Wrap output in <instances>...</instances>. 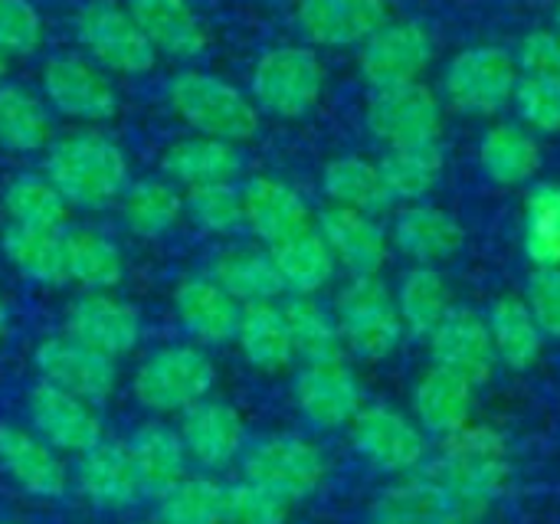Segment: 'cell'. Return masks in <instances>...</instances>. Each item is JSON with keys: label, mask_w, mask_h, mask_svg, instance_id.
Segmentation results:
<instances>
[{"label": "cell", "mask_w": 560, "mask_h": 524, "mask_svg": "<svg viewBox=\"0 0 560 524\" xmlns=\"http://www.w3.org/2000/svg\"><path fill=\"white\" fill-rule=\"evenodd\" d=\"M213 387L217 364L210 351L194 341H174L148 351L131 374L135 400L158 420L184 417L190 407L213 397Z\"/></svg>", "instance_id": "3957f363"}, {"label": "cell", "mask_w": 560, "mask_h": 524, "mask_svg": "<svg viewBox=\"0 0 560 524\" xmlns=\"http://www.w3.org/2000/svg\"><path fill=\"white\" fill-rule=\"evenodd\" d=\"M299 417L315 430H348L364 410V387L354 368L341 361L302 364L292 384Z\"/></svg>", "instance_id": "4fadbf2b"}, {"label": "cell", "mask_w": 560, "mask_h": 524, "mask_svg": "<svg viewBox=\"0 0 560 524\" xmlns=\"http://www.w3.org/2000/svg\"><path fill=\"white\" fill-rule=\"evenodd\" d=\"M154 505H158L154 524H223L226 482L207 473L184 476L177 486L158 496Z\"/></svg>", "instance_id": "f6af8a7d"}, {"label": "cell", "mask_w": 560, "mask_h": 524, "mask_svg": "<svg viewBox=\"0 0 560 524\" xmlns=\"http://www.w3.org/2000/svg\"><path fill=\"white\" fill-rule=\"evenodd\" d=\"M518 115L535 128V131H560V85L558 82H541L518 75L515 95H512Z\"/></svg>", "instance_id": "816d5d0a"}, {"label": "cell", "mask_w": 560, "mask_h": 524, "mask_svg": "<svg viewBox=\"0 0 560 524\" xmlns=\"http://www.w3.org/2000/svg\"><path fill=\"white\" fill-rule=\"evenodd\" d=\"M43 82V98L52 112L62 118L82 121V125H98L118 115V89L108 79L105 69H98L92 59L62 53L49 56L39 72Z\"/></svg>", "instance_id": "30bf717a"}, {"label": "cell", "mask_w": 560, "mask_h": 524, "mask_svg": "<svg viewBox=\"0 0 560 524\" xmlns=\"http://www.w3.org/2000/svg\"><path fill=\"white\" fill-rule=\"evenodd\" d=\"M325 89V66L308 46H276L259 56L249 98L259 112L276 118L308 115Z\"/></svg>", "instance_id": "ba28073f"}, {"label": "cell", "mask_w": 560, "mask_h": 524, "mask_svg": "<svg viewBox=\"0 0 560 524\" xmlns=\"http://www.w3.org/2000/svg\"><path fill=\"white\" fill-rule=\"evenodd\" d=\"M217 286H223L240 305H262L285 295L282 279L276 272L272 253L259 246H226L217 253L207 272Z\"/></svg>", "instance_id": "d6a6232c"}, {"label": "cell", "mask_w": 560, "mask_h": 524, "mask_svg": "<svg viewBox=\"0 0 560 524\" xmlns=\"http://www.w3.org/2000/svg\"><path fill=\"white\" fill-rule=\"evenodd\" d=\"M43 174L62 194V200L79 210H102L121 200L125 187L131 184L128 158L118 141L92 128L52 138L46 148Z\"/></svg>", "instance_id": "7a4b0ae2"}, {"label": "cell", "mask_w": 560, "mask_h": 524, "mask_svg": "<svg viewBox=\"0 0 560 524\" xmlns=\"http://www.w3.org/2000/svg\"><path fill=\"white\" fill-rule=\"evenodd\" d=\"M240 479L272 492L285 505L312 499L328 479V459L318 443L299 433H272L246 446Z\"/></svg>", "instance_id": "5b68a950"}, {"label": "cell", "mask_w": 560, "mask_h": 524, "mask_svg": "<svg viewBox=\"0 0 560 524\" xmlns=\"http://www.w3.org/2000/svg\"><path fill=\"white\" fill-rule=\"evenodd\" d=\"M518 85V66L502 46H472L459 53L446 75L443 89L456 112L466 115H492L505 108Z\"/></svg>", "instance_id": "8fae6325"}, {"label": "cell", "mask_w": 560, "mask_h": 524, "mask_svg": "<svg viewBox=\"0 0 560 524\" xmlns=\"http://www.w3.org/2000/svg\"><path fill=\"white\" fill-rule=\"evenodd\" d=\"M292 505L276 499L272 492L236 479L226 482V505H223V524H285Z\"/></svg>", "instance_id": "681fc988"}, {"label": "cell", "mask_w": 560, "mask_h": 524, "mask_svg": "<svg viewBox=\"0 0 560 524\" xmlns=\"http://www.w3.org/2000/svg\"><path fill=\"white\" fill-rule=\"evenodd\" d=\"M26 420H30V430L66 459L69 456L75 459L85 450H92L98 440H105L95 404L43 381L26 397Z\"/></svg>", "instance_id": "5bb4252c"}, {"label": "cell", "mask_w": 560, "mask_h": 524, "mask_svg": "<svg viewBox=\"0 0 560 524\" xmlns=\"http://www.w3.org/2000/svg\"><path fill=\"white\" fill-rule=\"evenodd\" d=\"M486 325H489L499 364H505L509 371H518V374L532 371L538 364L541 348H545V335H541L535 315L528 312L525 299H515V295L495 299Z\"/></svg>", "instance_id": "d590c367"}, {"label": "cell", "mask_w": 560, "mask_h": 524, "mask_svg": "<svg viewBox=\"0 0 560 524\" xmlns=\"http://www.w3.org/2000/svg\"><path fill=\"white\" fill-rule=\"evenodd\" d=\"M3 75H7V56L0 53V85H3Z\"/></svg>", "instance_id": "9f6ffc18"}, {"label": "cell", "mask_w": 560, "mask_h": 524, "mask_svg": "<svg viewBox=\"0 0 560 524\" xmlns=\"http://www.w3.org/2000/svg\"><path fill=\"white\" fill-rule=\"evenodd\" d=\"M167 102L174 115L194 135L203 138L243 144L259 131V108L253 105V98L213 72H200V69L177 72L167 85Z\"/></svg>", "instance_id": "277c9868"}, {"label": "cell", "mask_w": 560, "mask_h": 524, "mask_svg": "<svg viewBox=\"0 0 560 524\" xmlns=\"http://www.w3.org/2000/svg\"><path fill=\"white\" fill-rule=\"evenodd\" d=\"M177 433L184 440L190 466H197L207 476H217L236 466L249 446L243 414L233 404L217 400V397H207L203 404L190 407L180 417Z\"/></svg>", "instance_id": "2e32d148"}, {"label": "cell", "mask_w": 560, "mask_h": 524, "mask_svg": "<svg viewBox=\"0 0 560 524\" xmlns=\"http://www.w3.org/2000/svg\"><path fill=\"white\" fill-rule=\"evenodd\" d=\"M0 524H20V522H0Z\"/></svg>", "instance_id": "680465c9"}, {"label": "cell", "mask_w": 560, "mask_h": 524, "mask_svg": "<svg viewBox=\"0 0 560 524\" xmlns=\"http://www.w3.org/2000/svg\"><path fill=\"white\" fill-rule=\"evenodd\" d=\"M3 259L16 276L33 286H66V230H33V226H7L0 236Z\"/></svg>", "instance_id": "836d02e7"}, {"label": "cell", "mask_w": 560, "mask_h": 524, "mask_svg": "<svg viewBox=\"0 0 560 524\" xmlns=\"http://www.w3.org/2000/svg\"><path fill=\"white\" fill-rule=\"evenodd\" d=\"M318 233L335 253V263L345 266L351 276H377L387 263L390 243L371 213L328 207L318 217Z\"/></svg>", "instance_id": "83f0119b"}, {"label": "cell", "mask_w": 560, "mask_h": 524, "mask_svg": "<svg viewBox=\"0 0 560 524\" xmlns=\"http://www.w3.org/2000/svg\"><path fill=\"white\" fill-rule=\"evenodd\" d=\"M240 194H243V226L269 249L312 230V210L305 197L285 181L253 177L240 187Z\"/></svg>", "instance_id": "603a6c76"}, {"label": "cell", "mask_w": 560, "mask_h": 524, "mask_svg": "<svg viewBox=\"0 0 560 524\" xmlns=\"http://www.w3.org/2000/svg\"><path fill=\"white\" fill-rule=\"evenodd\" d=\"M171 305H174L177 325L184 328V335L194 345H200V348L233 345L243 305L223 286H217L210 276L180 279L174 286Z\"/></svg>", "instance_id": "ffe728a7"}, {"label": "cell", "mask_w": 560, "mask_h": 524, "mask_svg": "<svg viewBox=\"0 0 560 524\" xmlns=\"http://www.w3.org/2000/svg\"><path fill=\"white\" fill-rule=\"evenodd\" d=\"M75 39L98 69L118 75H144L154 69L158 53L128 13V7L115 0H89L79 7L72 20Z\"/></svg>", "instance_id": "52a82bcc"}, {"label": "cell", "mask_w": 560, "mask_h": 524, "mask_svg": "<svg viewBox=\"0 0 560 524\" xmlns=\"http://www.w3.org/2000/svg\"><path fill=\"white\" fill-rule=\"evenodd\" d=\"M7 335H10V315H7V302L0 299V351L7 345Z\"/></svg>", "instance_id": "11a10c76"}, {"label": "cell", "mask_w": 560, "mask_h": 524, "mask_svg": "<svg viewBox=\"0 0 560 524\" xmlns=\"http://www.w3.org/2000/svg\"><path fill=\"white\" fill-rule=\"evenodd\" d=\"M282 312H285L292 351H295V358L302 364H322V361H341L345 358V341H341L338 318L318 299L292 295L282 305Z\"/></svg>", "instance_id": "60d3db41"}, {"label": "cell", "mask_w": 560, "mask_h": 524, "mask_svg": "<svg viewBox=\"0 0 560 524\" xmlns=\"http://www.w3.org/2000/svg\"><path fill=\"white\" fill-rule=\"evenodd\" d=\"M0 473L33 499H62L72 489V466L30 427L0 423Z\"/></svg>", "instance_id": "e0dca14e"}, {"label": "cell", "mask_w": 560, "mask_h": 524, "mask_svg": "<svg viewBox=\"0 0 560 524\" xmlns=\"http://www.w3.org/2000/svg\"><path fill=\"white\" fill-rule=\"evenodd\" d=\"M525 253L535 269H560V184H538L528 194Z\"/></svg>", "instance_id": "7dc6e473"}, {"label": "cell", "mask_w": 560, "mask_h": 524, "mask_svg": "<svg viewBox=\"0 0 560 524\" xmlns=\"http://www.w3.org/2000/svg\"><path fill=\"white\" fill-rule=\"evenodd\" d=\"M66 276L82 292H115L125 279V253L98 230H66Z\"/></svg>", "instance_id": "8d00e7d4"}, {"label": "cell", "mask_w": 560, "mask_h": 524, "mask_svg": "<svg viewBox=\"0 0 560 524\" xmlns=\"http://www.w3.org/2000/svg\"><path fill=\"white\" fill-rule=\"evenodd\" d=\"M427 469L469 524H479L505 496L512 479V456L499 430L469 423L456 436L443 440L440 456Z\"/></svg>", "instance_id": "6da1fadb"}, {"label": "cell", "mask_w": 560, "mask_h": 524, "mask_svg": "<svg viewBox=\"0 0 560 524\" xmlns=\"http://www.w3.org/2000/svg\"><path fill=\"white\" fill-rule=\"evenodd\" d=\"M233 345H236L240 358L253 371H259V374H279V371H285L295 361L289 325H285V312L276 302L243 305Z\"/></svg>", "instance_id": "1f68e13d"}, {"label": "cell", "mask_w": 560, "mask_h": 524, "mask_svg": "<svg viewBox=\"0 0 560 524\" xmlns=\"http://www.w3.org/2000/svg\"><path fill=\"white\" fill-rule=\"evenodd\" d=\"M466 243L459 220L440 207H407L394 220V246L417 266H436L453 259Z\"/></svg>", "instance_id": "f546056e"}, {"label": "cell", "mask_w": 560, "mask_h": 524, "mask_svg": "<svg viewBox=\"0 0 560 524\" xmlns=\"http://www.w3.org/2000/svg\"><path fill=\"white\" fill-rule=\"evenodd\" d=\"M125 446H128L141 496H148V499L164 496L171 486H177L184 476H190V459H187L184 440H180L177 427H171L164 420H151V423L138 427Z\"/></svg>", "instance_id": "f1b7e54d"}, {"label": "cell", "mask_w": 560, "mask_h": 524, "mask_svg": "<svg viewBox=\"0 0 560 524\" xmlns=\"http://www.w3.org/2000/svg\"><path fill=\"white\" fill-rule=\"evenodd\" d=\"M62 331L79 338L82 345L121 361L138 351L141 335H144V318L131 302H125L112 292H82L79 299L69 302Z\"/></svg>", "instance_id": "9a60e30c"}, {"label": "cell", "mask_w": 560, "mask_h": 524, "mask_svg": "<svg viewBox=\"0 0 560 524\" xmlns=\"http://www.w3.org/2000/svg\"><path fill=\"white\" fill-rule=\"evenodd\" d=\"M515 66L528 79L558 82L560 85V36L551 30H535L522 39Z\"/></svg>", "instance_id": "db71d44e"}, {"label": "cell", "mask_w": 560, "mask_h": 524, "mask_svg": "<svg viewBox=\"0 0 560 524\" xmlns=\"http://www.w3.org/2000/svg\"><path fill=\"white\" fill-rule=\"evenodd\" d=\"M72 486L89 505H95L102 512H125L138 499H144L135 466H131V456H128V446L118 440H98L92 450L75 456Z\"/></svg>", "instance_id": "44dd1931"}, {"label": "cell", "mask_w": 560, "mask_h": 524, "mask_svg": "<svg viewBox=\"0 0 560 524\" xmlns=\"http://www.w3.org/2000/svg\"><path fill=\"white\" fill-rule=\"evenodd\" d=\"M295 23L318 46L368 43L387 23L384 0H299Z\"/></svg>", "instance_id": "d4e9b609"}, {"label": "cell", "mask_w": 560, "mask_h": 524, "mask_svg": "<svg viewBox=\"0 0 560 524\" xmlns=\"http://www.w3.org/2000/svg\"><path fill=\"white\" fill-rule=\"evenodd\" d=\"M394 299H397L400 322L413 338H430L443 325V318L456 308L453 289L436 266H413L410 272H404Z\"/></svg>", "instance_id": "f35d334b"}, {"label": "cell", "mask_w": 560, "mask_h": 524, "mask_svg": "<svg viewBox=\"0 0 560 524\" xmlns=\"http://www.w3.org/2000/svg\"><path fill=\"white\" fill-rule=\"evenodd\" d=\"M3 213L13 226L33 230H62L69 220V203L49 184L46 174H20L3 187Z\"/></svg>", "instance_id": "ee69618b"}, {"label": "cell", "mask_w": 560, "mask_h": 524, "mask_svg": "<svg viewBox=\"0 0 560 524\" xmlns=\"http://www.w3.org/2000/svg\"><path fill=\"white\" fill-rule=\"evenodd\" d=\"M433 56L430 33L420 23H384L368 43H361V75L374 92L410 85L420 79Z\"/></svg>", "instance_id": "d6986e66"}, {"label": "cell", "mask_w": 560, "mask_h": 524, "mask_svg": "<svg viewBox=\"0 0 560 524\" xmlns=\"http://www.w3.org/2000/svg\"><path fill=\"white\" fill-rule=\"evenodd\" d=\"M479 161H482V171L495 184L515 187V184H525V181H532L538 174L541 148L525 128L495 125L492 131H486V138L479 144Z\"/></svg>", "instance_id": "7bdbcfd3"}, {"label": "cell", "mask_w": 560, "mask_h": 524, "mask_svg": "<svg viewBox=\"0 0 560 524\" xmlns=\"http://www.w3.org/2000/svg\"><path fill=\"white\" fill-rule=\"evenodd\" d=\"M525 305L545 338L560 341V269H535L525 286Z\"/></svg>", "instance_id": "f5cc1de1"}, {"label": "cell", "mask_w": 560, "mask_h": 524, "mask_svg": "<svg viewBox=\"0 0 560 524\" xmlns=\"http://www.w3.org/2000/svg\"><path fill=\"white\" fill-rule=\"evenodd\" d=\"M430 341V358L436 368H446L469 384H486L495 374V348L489 325L479 312L472 308H453L443 325L427 338Z\"/></svg>", "instance_id": "7402d4cb"}, {"label": "cell", "mask_w": 560, "mask_h": 524, "mask_svg": "<svg viewBox=\"0 0 560 524\" xmlns=\"http://www.w3.org/2000/svg\"><path fill=\"white\" fill-rule=\"evenodd\" d=\"M410 410H413L410 417L420 423V430L427 436L450 440V436H456L459 430H466L472 423L476 384H469L466 377L433 364L417 381L413 397H410Z\"/></svg>", "instance_id": "484cf974"}, {"label": "cell", "mask_w": 560, "mask_h": 524, "mask_svg": "<svg viewBox=\"0 0 560 524\" xmlns=\"http://www.w3.org/2000/svg\"><path fill=\"white\" fill-rule=\"evenodd\" d=\"M52 141V112L43 95L23 85H0V148L33 154Z\"/></svg>", "instance_id": "ab89813d"}, {"label": "cell", "mask_w": 560, "mask_h": 524, "mask_svg": "<svg viewBox=\"0 0 560 524\" xmlns=\"http://www.w3.org/2000/svg\"><path fill=\"white\" fill-rule=\"evenodd\" d=\"M128 13L161 56L187 62L203 56L210 46L203 20L187 0H128Z\"/></svg>", "instance_id": "4316f807"}, {"label": "cell", "mask_w": 560, "mask_h": 524, "mask_svg": "<svg viewBox=\"0 0 560 524\" xmlns=\"http://www.w3.org/2000/svg\"><path fill=\"white\" fill-rule=\"evenodd\" d=\"M331 312L341 328L345 354L371 364L387 361L407 335L397 299L377 276H351V282L338 292Z\"/></svg>", "instance_id": "8992f818"}, {"label": "cell", "mask_w": 560, "mask_h": 524, "mask_svg": "<svg viewBox=\"0 0 560 524\" xmlns=\"http://www.w3.org/2000/svg\"><path fill=\"white\" fill-rule=\"evenodd\" d=\"M164 177L177 187H203V184H230L243 171V158L236 144L217 138H180L161 158Z\"/></svg>", "instance_id": "4dcf8cb0"}, {"label": "cell", "mask_w": 560, "mask_h": 524, "mask_svg": "<svg viewBox=\"0 0 560 524\" xmlns=\"http://www.w3.org/2000/svg\"><path fill=\"white\" fill-rule=\"evenodd\" d=\"M322 187L331 207H345V210H358L371 217L387 210L394 200L384 184L381 167L364 158H335L322 174Z\"/></svg>", "instance_id": "b9f144b4"}, {"label": "cell", "mask_w": 560, "mask_h": 524, "mask_svg": "<svg viewBox=\"0 0 560 524\" xmlns=\"http://www.w3.org/2000/svg\"><path fill=\"white\" fill-rule=\"evenodd\" d=\"M43 43V16L30 0H0V53L30 56Z\"/></svg>", "instance_id": "f907efd6"}, {"label": "cell", "mask_w": 560, "mask_h": 524, "mask_svg": "<svg viewBox=\"0 0 560 524\" xmlns=\"http://www.w3.org/2000/svg\"><path fill=\"white\" fill-rule=\"evenodd\" d=\"M368 128L390 148L430 144L440 131V102L420 82L381 89L368 102Z\"/></svg>", "instance_id": "ac0fdd59"}, {"label": "cell", "mask_w": 560, "mask_h": 524, "mask_svg": "<svg viewBox=\"0 0 560 524\" xmlns=\"http://www.w3.org/2000/svg\"><path fill=\"white\" fill-rule=\"evenodd\" d=\"M555 26H558L555 33H558V36H560V3H558V10H555Z\"/></svg>", "instance_id": "6f0895ef"}, {"label": "cell", "mask_w": 560, "mask_h": 524, "mask_svg": "<svg viewBox=\"0 0 560 524\" xmlns=\"http://www.w3.org/2000/svg\"><path fill=\"white\" fill-rule=\"evenodd\" d=\"M121 223L138 240H161L167 236L184 217V194L167 177H144L131 181L118 200Z\"/></svg>", "instance_id": "e575fe53"}, {"label": "cell", "mask_w": 560, "mask_h": 524, "mask_svg": "<svg viewBox=\"0 0 560 524\" xmlns=\"http://www.w3.org/2000/svg\"><path fill=\"white\" fill-rule=\"evenodd\" d=\"M33 368L43 384L69 391L89 404H105L118 387V361L59 331L46 335L33 351Z\"/></svg>", "instance_id": "7c38bea8"}, {"label": "cell", "mask_w": 560, "mask_h": 524, "mask_svg": "<svg viewBox=\"0 0 560 524\" xmlns=\"http://www.w3.org/2000/svg\"><path fill=\"white\" fill-rule=\"evenodd\" d=\"M368 524H469L446 489L423 466L390 482L368 509Z\"/></svg>", "instance_id": "cb8c5ba5"}, {"label": "cell", "mask_w": 560, "mask_h": 524, "mask_svg": "<svg viewBox=\"0 0 560 524\" xmlns=\"http://www.w3.org/2000/svg\"><path fill=\"white\" fill-rule=\"evenodd\" d=\"M351 450L381 476L404 479L410 473H420L430 456V436L420 430V423L387 404L364 407L354 423L348 427Z\"/></svg>", "instance_id": "9c48e42d"}, {"label": "cell", "mask_w": 560, "mask_h": 524, "mask_svg": "<svg viewBox=\"0 0 560 524\" xmlns=\"http://www.w3.org/2000/svg\"><path fill=\"white\" fill-rule=\"evenodd\" d=\"M184 217L210 236H230L243 226V194L233 181L190 187L184 194Z\"/></svg>", "instance_id": "c3c4849f"}, {"label": "cell", "mask_w": 560, "mask_h": 524, "mask_svg": "<svg viewBox=\"0 0 560 524\" xmlns=\"http://www.w3.org/2000/svg\"><path fill=\"white\" fill-rule=\"evenodd\" d=\"M443 161L446 158H443L440 141H430V144H413V148H390L377 167L394 200H420L436 187L443 174Z\"/></svg>", "instance_id": "bcb514c9"}, {"label": "cell", "mask_w": 560, "mask_h": 524, "mask_svg": "<svg viewBox=\"0 0 560 524\" xmlns=\"http://www.w3.org/2000/svg\"><path fill=\"white\" fill-rule=\"evenodd\" d=\"M269 253H272L276 272L282 279V289L289 295H302V299H315L331 282V276L338 269L335 253L328 249L318 226L272 246Z\"/></svg>", "instance_id": "74e56055"}]
</instances>
